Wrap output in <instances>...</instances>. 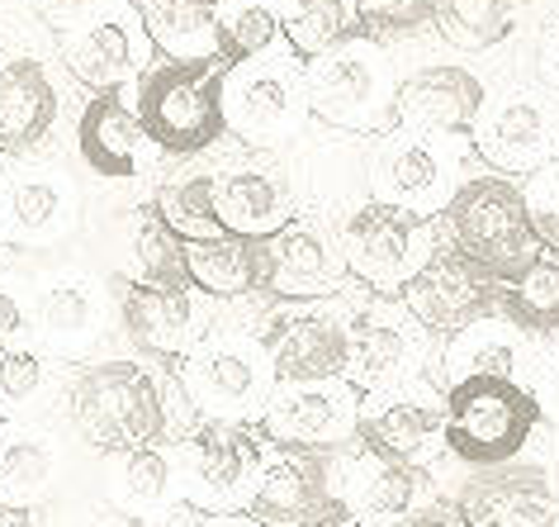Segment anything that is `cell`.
Returning a JSON list of instances; mask_svg holds the SVG:
<instances>
[{
  "instance_id": "6da1fadb",
  "label": "cell",
  "mask_w": 559,
  "mask_h": 527,
  "mask_svg": "<svg viewBox=\"0 0 559 527\" xmlns=\"http://www.w3.org/2000/svg\"><path fill=\"white\" fill-rule=\"evenodd\" d=\"M67 419H72L76 437L95 447L100 456H123L176 442L190 433L194 413L176 380L152 371L133 356H105V362L76 366L67 380Z\"/></svg>"
},
{
  "instance_id": "7a4b0ae2",
  "label": "cell",
  "mask_w": 559,
  "mask_h": 527,
  "mask_svg": "<svg viewBox=\"0 0 559 527\" xmlns=\"http://www.w3.org/2000/svg\"><path fill=\"white\" fill-rule=\"evenodd\" d=\"M176 390L200 423L257 428L275 395V371L257 328L214 324L190 347L186 362H176Z\"/></svg>"
},
{
  "instance_id": "3957f363",
  "label": "cell",
  "mask_w": 559,
  "mask_h": 527,
  "mask_svg": "<svg viewBox=\"0 0 559 527\" xmlns=\"http://www.w3.org/2000/svg\"><path fill=\"white\" fill-rule=\"evenodd\" d=\"M441 243L474 261L484 276H493L498 285H508L512 276H522L545 247L531 229L522 186L508 181L498 172H474L465 186L455 190V200L437 219Z\"/></svg>"
},
{
  "instance_id": "277c9868",
  "label": "cell",
  "mask_w": 559,
  "mask_h": 527,
  "mask_svg": "<svg viewBox=\"0 0 559 527\" xmlns=\"http://www.w3.org/2000/svg\"><path fill=\"white\" fill-rule=\"evenodd\" d=\"M223 81H228V62L223 58L152 62L143 81L133 86V109L147 143L166 152V157H200V152L214 148L228 133Z\"/></svg>"
},
{
  "instance_id": "5b68a950",
  "label": "cell",
  "mask_w": 559,
  "mask_h": 527,
  "mask_svg": "<svg viewBox=\"0 0 559 527\" xmlns=\"http://www.w3.org/2000/svg\"><path fill=\"white\" fill-rule=\"evenodd\" d=\"M531 385L516 380H460L445 385V456L465 470H498L522 461L540 428Z\"/></svg>"
},
{
  "instance_id": "8992f818",
  "label": "cell",
  "mask_w": 559,
  "mask_h": 527,
  "mask_svg": "<svg viewBox=\"0 0 559 527\" xmlns=\"http://www.w3.org/2000/svg\"><path fill=\"white\" fill-rule=\"evenodd\" d=\"M304 91H309L313 119L332 124L342 133L360 138H384L394 129V101H399V77L394 58L380 38H352V44L323 52L304 67Z\"/></svg>"
},
{
  "instance_id": "52a82bcc",
  "label": "cell",
  "mask_w": 559,
  "mask_h": 527,
  "mask_svg": "<svg viewBox=\"0 0 559 527\" xmlns=\"http://www.w3.org/2000/svg\"><path fill=\"white\" fill-rule=\"evenodd\" d=\"M271 452L275 447L265 442L261 428L194 423L190 433L176 437L186 508L200 513V518H233V513H247Z\"/></svg>"
},
{
  "instance_id": "ba28073f",
  "label": "cell",
  "mask_w": 559,
  "mask_h": 527,
  "mask_svg": "<svg viewBox=\"0 0 559 527\" xmlns=\"http://www.w3.org/2000/svg\"><path fill=\"white\" fill-rule=\"evenodd\" d=\"M469 176V138L389 129L370 148V200L417 219H441Z\"/></svg>"
},
{
  "instance_id": "9c48e42d",
  "label": "cell",
  "mask_w": 559,
  "mask_h": 527,
  "mask_svg": "<svg viewBox=\"0 0 559 527\" xmlns=\"http://www.w3.org/2000/svg\"><path fill=\"white\" fill-rule=\"evenodd\" d=\"M431 332L399 300L370 295L346 314V385L370 395H394L431 380ZM437 385V380H431Z\"/></svg>"
},
{
  "instance_id": "30bf717a",
  "label": "cell",
  "mask_w": 559,
  "mask_h": 527,
  "mask_svg": "<svg viewBox=\"0 0 559 527\" xmlns=\"http://www.w3.org/2000/svg\"><path fill=\"white\" fill-rule=\"evenodd\" d=\"M337 243L356 285H366L370 295L399 300L413 285V276L437 257L441 233L437 219H417L394 210V204L370 200L337 224Z\"/></svg>"
},
{
  "instance_id": "8fae6325",
  "label": "cell",
  "mask_w": 559,
  "mask_h": 527,
  "mask_svg": "<svg viewBox=\"0 0 559 527\" xmlns=\"http://www.w3.org/2000/svg\"><path fill=\"white\" fill-rule=\"evenodd\" d=\"M223 119H228V133H237V143H247L251 152H271L304 138L313 119L309 91H304V62L285 48L275 58L228 67Z\"/></svg>"
},
{
  "instance_id": "7c38bea8",
  "label": "cell",
  "mask_w": 559,
  "mask_h": 527,
  "mask_svg": "<svg viewBox=\"0 0 559 527\" xmlns=\"http://www.w3.org/2000/svg\"><path fill=\"white\" fill-rule=\"evenodd\" d=\"M469 152L498 176H536L559 162V95L550 86L488 91L469 129Z\"/></svg>"
},
{
  "instance_id": "4fadbf2b",
  "label": "cell",
  "mask_w": 559,
  "mask_h": 527,
  "mask_svg": "<svg viewBox=\"0 0 559 527\" xmlns=\"http://www.w3.org/2000/svg\"><path fill=\"white\" fill-rule=\"evenodd\" d=\"M200 186H204L209 219L228 238L271 243L280 229H289L299 219L289 166L271 157V152H247V157L223 162L214 172H200Z\"/></svg>"
},
{
  "instance_id": "5bb4252c",
  "label": "cell",
  "mask_w": 559,
  "mask_h": 527,
  "mask_svg": "<svg viewBox=\"0 0 559 527\" xmlns=\"http://www.w3.org/2000/svg\"><path fill=\"white\" fill-rule=\"evenodd\" d=\"M328 480L342 518L356 527H403L413 513L441 499L431 470L399 466L380 452L360 447V442L328 456Z\"/></svg>"
},
{
  "instance_id": "9a60e30c",
  "label": "cell",
  "mask_w": 559,
  "mask_h": 527,
  "mask_svg": "<svg viewBox=\"0 0 559 527\" xmlns=\"http://www.w3.org/2000/svg\"><path fill=\"white\" fill-rule=\"evenodd\" d=\"M346 314L337 300H280L257 328L275 385L346 380Z\"/></svg>"
},
{
  "instance_id": "2e32d148",
  "label": "cell",
  "mask_w": 559,
  "mask_h": 527,
  "mask_svg": "<svg viewBox=\"0 0 559 527\" xmlns=\"http://www.w3.org/2000/svg\"><path fill=\"white\" fill-rule=\"evenodd\" d=\"M356 442L399 466L431 470V476H437V466L445 456V390L423 380V385H408V390H394V395L360 399Z\"/></svg>"
},
{
  "instance_id": "e0dca14e",
  "label": "cell",
  "mask_w": 559,
  "mask_h": 527,
  "mask_svg": "<svg viewBox=\"0 0 559 527\" xmlns=\"http://www.w3.org/2000/svg\"><path fill=\"white\" fill-rule=\"evenodd\" d=\"M356 423H360V395L352 385L318 380V385H275L265 419L257 428L271 447L332 456L356 442Z\"/></svg>"
},
{
  "instance_id": "ac0fdd59",
  "label": "cell",
  "mask_w": 559,
  "mask_h": 527,
  "mask_svg": "<svg viewBox=\"0 0 559 527\" xmlns=\"http://www.w3.org/2000/svg\"><path fill=\"white\" fill-rule=\"evenodd\" d=\"M399 304L431 338L445 342V338H455V332H465L469 324L502 318V285L441 243L437 257H431L427 267L413 276V285L399 295Z\"/></svg>"
},
{
  "instance_id": "d6986e66",
  "label": "cell",
  "mask_w": 559,
  "mask_h": 527,
  "mask_svg": "<svg viewBox=\"0 0 559 527\" xmlns=\"http://www.w3.org/2000/svg\"><path fill=\"white\" fill-rule=\"evenodd\" d=\"M445 499L469 527H559V490L550 466L526 456L498 470H469V480Z\"/></svg>"
},
{
  "instance_id": "ffe728a7",
  "label": "cell",
  "mask_w": 559,
  "mask_h": 527,
  "mask_svg": "<svg viewBox=\"0 0 559 527\" xmlns=\"http://www.w3.org/2000/svg\"><path fill=\"white\" fill-rule=\"evenodd\" d=\"M76 181L58 162H20L0 176V243H58L76 229Z\"/></svg>"
},
{
  "instance_id": "44dd1931",
  "label": "cell",
  "mask_w": 559,
  "mask_h": 527,
  "mask_svg": "<svg viewBox=\"0 0 559 527\" xmlns=\"http://www.w3.org/2000/svg\"><path fill=\"white\" fill-rule=\"evenodd\" d=\"M58 52H62L67 72H72L91 95L129 91L152 67V44H147V34H143V24H138L129 0H123L119 10H109V15L62 34Z\"/></svg>"
},
{
  "instance_id": "7402d4cb",
  "label": "cell",
  "mask_w": 559,
  "mask_h": 527,
  "mask_svg": "<svg viewBox=\"0 0 559 527\" xmlns=\"http://www.w3.org/2000/svg\"><path fill=\"white\" fill-rule=\"evenodd\" d=\"M488 101V81L465 62H427L399 81L394 129L469 138L474 119Z\"/></svg>"
},
{
  "instance_id": "603a6c76",
  "label": "cell",
  "mask_w": 559,
  "mask_h": 527,
  "mask_svg": "<svg viewBox=\"0 0 559 527\" xmlns=\"http://www.w3.org/2000/svg\"><path fill=\"white\" fill-rule=\"evenodd\" d=\"M119 328L143 356H157V362H186L190 347L200 342L214 324H209L204 295H194V290L129 281L119 290Z\"/></svg>"
},
{
  "instance_id": "cb8c5ba5",
  "label": "cell",
  "mask_w": 559,
  "mask_h": 527,
  "mask_svg": "<svg viewBox=\"0 0 559 527\" xmlns=\"http://www.w3.org/2000/svg\"><path fill=\"white\" fill-rule=\"evenodd\" d=\"M100 494L129 527H176L171 518L186 508L176 442L143 447V452H123V456H105Z\"/></svg>"
},
{
  "instance_id": "d4e9b609",
  "label": "cell",
  "mask_w": 559,
  "mask_h": 527,
  "mask_svg": "<svg viewBox=\"0 0 559 527\" xmlns=\"http://www.w3.org/2000/svg\"><path fill=\"white\" fill-rule=\"evenodd\" d=\"M72 476L67 442L44 423H0V513H44Z\"/></svg>"
},
{
  "instance_id": "484cf974",
  "label": "cell",
  "mask_w": 559,
  "mask_h": 527,
  "mask_svg": "<svg viewBox=\"0 0 559 527\" xmlns=\"http://www.w3.org/2000/svg\"><path fill=\"white\" fill-rule=\"evenodd\" d=\"M332 513H342V508H337V499H332L328 456L275 447L261 470L257 494H251L247 518L261 527H299L313 518H332Z\"/></svg>"
},
{
  "instance_id": "4316f807",
  "label": "cell",
  "mask_w": 559,
  "mask_h": 527,
  "mask_svg": "<svg viewBox=\"0 0 559 527\" xmlns=\"http://www.w3.org/2000/svg\"><path fill=\"white\" fill-rule=\"evenodd\" d=\"M295 200L313 204L318 214H332L342 224L360 204H370V148L360 138H323L304 143L299 162L289 166Z\"/></svg>"
},
{
  "instance_id": "83f0119b",
  "label": "cell",
  "mask_w": 559,
  "mask_h": 527,
  "mask_svg": "<svg viewBox=\"0 0 559 527\" xmlns=\"http://www.w3.org/2000/svg\"><path fill=\"white\" fill-rule=\"evenodd\" d=\"M271 295L275 300H332L352 281L337 243V229L328 224H304L295 219L289 229H280L271 238Z\"/></svg>"
},
{
  "instance_id": "f1b7e54d",
  "label": "cell",
  "mask_w": 559,
  "mask_h": 527,
  "mask_svg": "<svg viewBox=\"0 0 559 527\" xmlns=\"http://www.w3.org/2000/svg\"><path fill=\"white\" fill-rule=\"evenodd\" d=\"M147 133L138 124L133 95L115 91V95H91L76 115V152L105 181H133L143 172V152H147Z\"/></svg>"
},
{
  "instance_id": "f546056e",
  "label": "cell",
  "mask_w": 559,
  "mask_h": 527,
  "mask_svg": "<svg viewBox=\"0 0 559 527\" xmlns=\"http://www.w3.org/2000/svg\"><path fill=\"white\" fill-rule=\"evenodd\" d=\"M62 115V91L38 58L0 62V157H24L52 133Z\"/></svg>"
},
{
  "instance_id": "4dcf8cb0",
  "label": "cell",
  "mask_w": 559,
  "mask_h": 527,
  "mask_svg": "<svg viewBox=\"0 0 559 527\" xmlns=\"http://www.w3.org/2000/svg\"><path fill=\"white\" fill-rule=\"evenodd\" d=\"M441 390L460 380H516L531 385V366H536V352H531V338L522 328H512L508 318H484V324H469L465 332L445 338L441 356Z\"/></svg>"
},
{
  "instance_id": "1f68e13d",
  "label": "cell",
  "mask_w": 559,
  "mask_h": 527,
  "mask_svg": "<svg viewBox=\"0 0 559 527\" xmlns=\"http://www.w3.org/2000/svg\"><path fill=\"white\" fill-rule=\"evenodd\" d=\"M105 338V300L100 290L62 276L48 281L34 300V342L44 347L52 362H81L86 366L91 347Z\"/></svg>"
},
{
  "instance_id": "d6a6232c",
  "label": "cell",
  "mask_w": 559,
  "mask_h": 527,
  "mask_svg": "<svg viewBox=\"0 0 559 527\" xmlns=\"http://www.w3.org/2000/svg\"><path fill=\"white\" fill-rule=\"evenodd\" d=\"M186 271L190 290L204 300H247V295H271V243L257 238H204L186 243Z\"/></svg>"
},
{
  "instance_id": "836d02e7",
  "label": "cell",
  "mask_w": 559,
  "mask_h": 527,
  "mask_svg": "<svg viewBox=\"0 0 559 527\" xmlns=\"http://www.w3.org/2000/svg\"><path fill=\"white\" fill-rule=\"evenodd\" d=\"M147 44L166 62L218 58V10L223 0H129Z\"/></svg>"
},
{
  "instance_id": "e575fe53",
  "label": "cell",
  "mask_w": 559,
  "mask_h": 527,
  "mask_svg": "<svg viewBox=\"0 0 559 527\" xmlns=\"http://www.w3.org/2000/svg\"><path fill=\"white\" fill-rule=\"evenodd\" d=\"M280 30L304 67L366 34L360 30V0H280Z\"/></svg>"
},
{
  "instance_id": "d590c367",
  "label": "cell",
  "mask_w": 559,
  "mask_h": 527,
  "mask_svg": "<svg viewBox=\"0 0 559 527\" xmlns=\"http://www.w3.org/2000/svg\"><path fill=\"white\" fill-rule=\"evenodd\" d=\"M58 395V362L38 342L0 347V423H34V409Z\"/></svg>"
},
{
  "instance_id": "8d00e7d4",
  "label": "cell",
  "mask_w": 559,
  "mask_h": 527,
  "mask_svg": "<svg viewBox=\"0 0 559 527\" xmlns=\"http://www.w3.org/2000/svg\"><path fill=\"white\" fill-rule=\"evenodd\" d=\"M280 0H223L218 10V58L228 67H247L285 52Z\"/></svg>"
},
{
  "instance_id": "74e56055",
  "label": "cell",
  "mask_w": 559,
  "mask_h": 527,
  "mask_svg": "<svg viewBox=\"0 0 559 527\" xmlns=\"http://www.w3.org/2000/svg\"><path fill=\"white\" fill-rule=\"evenodd\" d=\"M502 318L526 338H555L559 332V257L540 253L522 276L502 285Z\"/></svg>"
},
{
  "instance_id": "f35d334b",
  "label": "cell",
  "mask_w": 559,
  "mask_h": 527,
  "mask_svg": "<svg viewBox=\"0 0 559 527\" xmlns=\"http://www.w3.org/2000/svg\"><path fill=\"white\" fill-rule=\"evenodd\" d=\"M431 24L460 52H484L512 34V0H431Z\"/></svg>"
},
{
  "instance_id": "ab89813d",
  "label": "cell",
  "mask_w": 559,
  "mask_h": 527,
  "mask_svg": "<svg viewBox=\"0 0 559 527\" xmlns=\"http://www.w3.org/2000/svg\"><path fill=\"white\" fill-rule=\"evenodd\" d=\"M133 261H138V281H147V285H171V290H190L186 238H176V233L157 219V210H152V204H143V210H138Z\"/></svg>"
},
{
  "instance_id": "60d3db41",
  "label": "cell",
  "mask_w": 559,
  "mask_h": 527,
  "mask_svg": "<svg viewBox=\"0 0 559 527\" xmlns=\"http://www.w3.org/2000/svg\"><path fill=\"white\" fill-rule=\"evenodd\" d=\"M522 200H526V214H531V229H536L540 247L559 257V162L531 176V186H522Z\"/></svg>"
},
{
  "instance_id": "b9f144b4",
  "label": "cell",
  "mask_w": 559,
  "mask_h": 527,
  "mask_svg": "<svg viewBox=\"0 0 559 527\" xmlns=\"http://www.w3.org/2000/svg\"><path fill=\"white\" fill-rule=\"evenodd\" d=\"M431 24V0H360V30L380 34H417Z\"/></svg>"
},
{
  "instance_id": "7bdbcfd3",
  "label": "cell",
  "mask_w": 559,
  "mask_h": 527,
  "mask_svg": "<svg viewBox=\"0 0 559 527\" xmlns=\"http://www.w3.org/2000/svg\"><path fill=\"white\" fill-rule=\"evenodd\" d=\"M119 5L123 0H34L38 20H44L48 30H58V34H72V30H81V24L100 20V15H109V10H119Z\"/></svg>"
},
{
  "instance_id": "ee69618b",
  "label": "cell",
  "mask_w": 559,
  "mask_h": 527,
  "mask_svg": "<svg viewBox=\"0 0 559 527\" xmlns=\"http://www.w3.org/2000/svg\"><path fill=\"white\" fill-rule=\"evenodd\" d=\"M531 395L540 405V419L559 428V347L550 356H536V376H531Z\"/></svg>"
},
{
  "instance_id": "f6af8a7d",
  "label": "cell",
  "mask_w": 559,
  "mask_h": 527,
  "mask_svg": "<svg viewBox=\"0 0 559 527\" xmlns=\"http://www.w3.org/2000/svg\"><path fill=\"white\" fill-rule=\"evenodd\" d=\"M24 328H29V314H24V304L10 295V290H0V347L24 342Z\"/></svg>"
},
{
  "instance_id": "bcb514c9",
  "label": "cell",
  "mask_w": 559,
  "mask_h": 527,
  "mask_svg": "<svg viewBox=\"0 0 559 527\" xmlns=\"http://www.w3.org/2000/svg\"><path fill=\"white\" fill-rule=\"evenodd\" d=\"M403 527H469L465 518H460V508L451 504V499H437V504H427L423 513H413V518L408 523H403Z\"/></svg>"
},
{
  "instance_id": "7dc6e473",
  "label": "cell",
  "mask_w": 559,
  "mask_h": 527,
  "mask_svg": "<svg viewBox=\"0 0 559 527\" xmlns=\"http://www.w3.org/2000/svg\"><path fill=\"white\" fill-rule=\"evenodd\" d=\"M190 527H261V523H251L247 513H233V518H194Z\"/></svg>"
},
{
  "instance_id": "c3c4849f",
  "label": "cell",
  "mask_w": 559,
  "mask_h": 527,
  "mask_svg": "<svg viewBox=\"0 0 559 527\" xmlns=\"http://www.w3.org/2000/svg\"><path fill=\"white\" fill-rule=\"evenodd\" d=\"M0 527H38L34 513H0Z\"/></svg>"
},
{
  "instance_id": "681fc988",
  "label": "cell",
  "mask_w": 559,
  "mask_h": 527,
  "mask_svg": "<svg viewBox=\"0 0 559 527\" xmlns=\"http://www.w3.org/2000/svg\"><path fill=\"white\" fill-rule=\"evenodd\" d=\"M299 527H356V523H346L342 513H332V518H313V523H299Z\"/></svg>"
},
{
  "instance_id": "f907efd6",
  "label": "cell",
  "mask_w": 559,
  "mask_h": 527,
  "mask_svg": "<svg viewBox=\"0 0 559 527\" xmlns=\"http://www.w3.org/2000/svg\"><path fill=\"white\" fill-rule=\"evenodd\" d=\"M123 527H129V523H123Z\"/></svg>"
}]
</instances>
